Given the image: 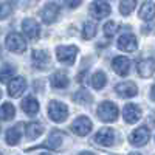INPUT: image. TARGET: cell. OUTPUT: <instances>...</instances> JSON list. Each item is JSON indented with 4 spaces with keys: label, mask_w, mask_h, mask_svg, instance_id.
Here are the masks:
<instances>
[{
    "label": "cell",
    "mask_w": 155,
    "mask_h": 155,
    "mask_svg": "<svg viewBox=\"0 0 155 155\" xmlns=\"http://www.w3.org/2000/svg\"><path fill=\"white\" fill-rule=\"evenodd\" d=\"M137 47H138V42H137V37L134 34H124L118 39V48L123 51L132 53V51L137 50Z\"/></svg>",
    "instance_id": "cell-13"
},
{
    "label": "cell",
    "mask_w": 155,
    "mask_h": 155,
    "mask_svg": "<svg viewBox=\"0 0 155 155\" xmlns=\"http://www.w3.org/2000/svg\"><path fill=\"white\" fill-rule=\"evenodd\" d=\"M16 73V68L9 65V64H5V65L0 68V82H8L9 79H12V76Z\"/></svg>",
    "instance_id": "cell-25"
},
{
    "label": "cell",
    "mask_w": 155,
    "mask_h": 155,
    "mask_svg": "<svg viewBox=\"0 0 155 155\" xmlns=\"http://www.w3.org/2000/svg\"><path fill=\"white\" fill-rule=\"evenodd\" d=\"M0 96H2V92H0Z\"/></svg>",
    "instance_id": "cell-37"
},
{
    "label": "cell",
    "mask_w": 155,
    "mask_h": 155,
    "mask_svg": "<svg viewBox=\"0 0 155 155\" xmlns=\"http://www.w3.org/2000/svg\"><path fill=\"white\" fill-rule=\"evenodd\" d=\"M150 138V132H149V129L144 127V126H141L138 129H135V130L130 134V137H129V140H130V144L140 147V146H144L147 141Z\"/></svg>",
    "instance_id": "cell-6"
},
{
    "label": "cell",
    "mask_w": 155,
    "mask_h": 155,
    "mask_svg": "<svg viewBox=\"0 0 155 155\" xmlns=\"http://www.w3.org/2000/svg\"><path fill=\"white\" fill-rule=\"evenodd\" d=\"M73 101L78 102V104H88V102L92 101V96H90L88 92H85V90H79V92H76L73 95Z\"/></svg>",
    "instance_id": "cell-28"
},
{
    "label": "cell",
    "mask_w": 155,
    "mask_h": 155,
    "mask_svg": "<svg viewBox=\"0 0 155 155\" xmlns=\"http://www.w3.org/2000/svg\"><path fill=\"white\" fill-rule=\"evenodd\" d=\"M129 155H140L138 152H132V153H129Z\"/></svg>",
    "instance_id": "cell-35"
},
{
    "label": "cell",
    "mask_w": 155,
    "mask_h": 155,
    "mask_svg": "<svg viewBox=\"0 0 155 155\" xmlns=\"http://www.w3.org/2000/svg\"><path fill=\"white\" fill-rule=\"evenodd\" d=\"M78 54V48L74 45H70V47H58L56 48V56H58V61L62 62V64H73L74 62V58Z\"/></svg>",
    "instance_id": "cell-5"
},
{
    "label": "cell",
    "mask_w": 155,
    "mask_h": 155,
    "mask_svg": "<svg viewBox=\"0 0 155 155\" xmlns=\"http://www.w3.org/2000/svg\"><path fill=\"white\" fill-rule=\"evenodd\" d=\"M25 132H27L28 140H36L37 137H41L44 134V126L41 123H28L25 126Z\"/></svg>",
    "instance_id": "cell-19"
},
{
    "label": "cell",
    "mask_w": 155,
    "mask_h": 155,
    "mask_svg": "<svg viewBox=\"0 0 155 155\" xmlns=\"http://www.w3.org/2000/svg\"><path fill=\"white\" fill-rule=\"evenodd\" d=\"M98 116H99L101 121L113 123V121H116V118H118V107H116L113 102L106 101V102H102V104H99Z\"/></svg>",
    "instance_id": "cell-1"
},
{
    "label": "cell",
    "mask_w": 155,
    "mask_h": 155,
    "mask_svg": "<svg viewBox=\"0 0 155 155\" xmlns=\"http://www.w3.org/2000/svg\"><path fill=\"white\" fill-rule=\"evenodd\" d=\"M106 82H107V78H106V74L102 71H98V73H95L92 76V85H93L95 90H101L102 87L106 85Z\"/></svg>",
    "instance_id": "cell-26"
},
{
    "label": "cell",
    "mask_w": 155,
    "mask_h": 155,
    "mask_svg": "<svg viewBox=\"0 0 155 155\" xmlns=\"http://www.w3.org/2000/svg\"><path fill=\"white\" fill-rule=\"evenodd\" d=\"M115 92L118 93L121 98H132L138 93V88L134 82H121V84H116L115 87Z\"/></svg>",
    "instance_id": "cell-15"
},
{
    "label": "cell",
    "mask_w": 155,
    "mask_h": 155,
    "mask_svg": "<svg viewBox=\"0 0 155 155\" xmlns=\"http://www.w3.org/2000/svg\"><path fill=\"white\" fill-rule=\"evenodd\" d=\"M22 30H23V33L27 34L30 39H33V41H37L39 34H41L39 23H37L34 19H25V20L22 22Z\"/></svg>",
    "instance_id": "cell-11"
},
{
    "label": "cell",
    "mask_w": 155,
    "mask_h": 155,
    "mask_svg": "<svg viewBox=\"0 0 155 155\" xmlns=\"http://www.w3.org/2000/svg\"><path fill=\"white\" fill-rule=\"evenodd\" d=\"M22 109L27 115H36L39 112V102H37L36 98L28 96V98H25L22 101Z\"/></svg>",
    "instance_id": "cell-21"
},
{
    "label": "cell",
    "mask_w": 155,
    "mask_h": 155,
    "mask_svg": "<svg viewBox=\"0 0 155 155\" xmlns=\"http://www.w3.org/2000/svg\"><path fill=\"white\" fill-rule=\"evenodd\" d=\"M79 155H95V153H92V152H82V153H79Z\"/></svg>",
    "instance_id": "cell-34"
},
{
    "label": "cell",
    "mask_w": 155,
    "mask_h": 155,
    "mask_svg": "<svg viewBox=\"0 0 155 155\" xmlns=\"http://www.w3.org/2000/svg\"><path fill=\"white\" fill-rule=\"evenodd\" d=\"M137 5V0H121L120 2V12L123 16H129L134 11Z\"/></svg>",
    "instance_id": "cell-27"
},
{
    "label": "cell",
    "mask_w": 155,
    "mask_h": 155,
    "mask_svg": "<svg viewBox=\"0 0 155 155\" xmlns=\"http://www.w3.org/2000/svg\"><path fill=\"white\" fill-rule=\"evenodd\" d=\"M140 17L143 20H152L155 17V5L152 2H144L140 8Z\"/></svg>",
    "instance_id": "cell-22"
},
{
    "label": "cell",
    "mask_w": 155,
    "mask_h": 155,
    "mask_svg": "<svg viewBox=\"0 0 155 155\" xmlns=\"http://www.w3.org/2000/svg\"><path fill=\"white\" fill-rule=\"evenodd\" d=\"M12 11V6L11 3H3L2 6H0V19H6Z\"/></svg>",
    "instance_id": "cell-31"
},
{
    "label": "cell",
    "mask_w": 155,
    "mask_h": 155,
    "mask_svg": "<svg viewBox=\"0 0 155 155\" xmlns=\"http://www.w3.org/2000/svg\"><path fill=\"white\" fill-rule=\"evenodd\" d=\"M51 85H53L54 88H65L68 85V76L65 71H56L53 76H51Z\"/></svg>",
    "instance_id": "cell-20"
},
{
    "label": "cell",
    "mask_w": 155,
    "mask_h": 155,
    "mask_svg": "<svg viewBox=\"0 0 155 155\" xmlns=\"http://www.w3.org/2000/svg\"><path fill=\"white\" fill-rule=\"evenodd\" d=\"M90 14L95 19L101 20V19H104L110 14V6H109L107 2H104V0H95L92 3V6H90Z\"/></svg>",
    "instance_id": "cell-8"
},
{
    "label": "cell",
    "mask_w": 155,
    "mask_h": 155,
    "mask_svg": "<svg viewBox=\"0 0 155 155\" xmlns=\"http://www.w3.org/2000/svg\"><path fill=\"white\" fill-rule=\"evenodd\" d=\"M96 34V27L93 22H85L82 28V37L84 39H92Z\"/></svg>",
    "instance_id": "cell-29"
},
{
    "label": "cell",
    "mask_w": 155,
    "mask_h": 155,
    "mask_svg": "<svg viewBox=\"0 0 155 155\" xmlns=\"http://www.w3.org/2000/svg\"><path fill=\"white\" fill-rule=\"evenodd\" d=\"M22 124H17L14 127H11L6 130V143L9 146H16L19 141H20V137H22Z\"/></svg>",
    "instance_id": "cell-18"
},
{
    "label": "cell",
    "mask_w": 155,
    "mask_h": 155,
    "mask_svg": "<svg viewBox=\"0 0 155 155\" xmlns=\"http://www.w3.org/2000/svg\"><path fill=\"white\" fill-rule=\"evenodd\" d=\"M116 31H118V25H116L115 22H107V23L104 25V34H106L107 37L115 36Z\"/></svg>",
    "instance_id": "cell-30"
},
{
    "label": "cell",
    "mask_w": 155,
    "mask_h": 155,
    "mask_svg": "<svg viewBox=\"0 0 155 155\" xmlns=\"http://www.w3.org/2000/svg\"><path fill=\"white\" fill-rule=\"evenodd\" d=\"M90 130H92V121L87 116H79L71 124V132L78 137H85Z\"/></svg>",
    "instance_id": "cell-4"
},
{
    "label": "cell",
    "mask_w": 155,
    "mask_h": 155,
    "mask_svg": "<svg viewBox=\"0 0 155 155\" xmlns=\"http://www.w3.org/2000/svg\"><path fill=\"white\" fill-rule=\"evenodd\" d=\"M64 2H65V5L68 8H78L81 5V0H64Z\"/></svg>",
    "instance_id": "cell-32"
},
{
    "label": "cell",
    "mask_w": 155,
    "mask_h": 155,
    "mask_svg": "<svg viewBox=\"0 0 155 155\" xmlns=\"http://www.w3.org/2000/svg\"><path fill=\"white\" fill-rule=\"evenodd\" d=\"M59 12H61L59 5L54 3V2H50V3H47V5L42 8V11H41V17H42L44 23H48V25H50V23H53V22L58 19Z\"/></svg>",
    "instance_id": "cell-7"
},
{
    "label": "cell",
    "mask_w": 155,
    "mask_h": 155,
    "mask_svg": "<svg viewBox=\"0 0 155 155\" xmlns=\"http://www.w3.org/2000/svg\"><path fill=\"white\" fill-rule=\"evenodd\" d=\"M0 155H2V153H0Z\"/></svg>",
    "instance_id": "cell-38"
},
{
    "label": "cell",
    "mask_w": 155,
    "mask_h": 155,
    "mask_svg": "<svg viewBox=\"0 0 155 155\" xmlns=\"http://www.w3.org/2000/svg\"><path fill=\"white\" fill-rule=\"evenodd\" d=\"M31 59H33L34 67L39 68V70H45V68H48V65H50V56L47 54V51L34 50L33 54H31Z\"/></svg>",
    "instance_id": "cell-12"
},
{
    "label": "cell",
    "mask_w": 155,
    "mask_h": 155,
    "mask_svg": "<svg viewBox=\"0 0 155 155\" xmlns=\"http://www.w3.org/2000/svg\"><path fill=\"white\" fill-rule=\"evenodd\" d=\"M95 143L101 144V146H112L115 143V132L113 129H101V130L95 135L93 138Z\"/></svg>",
    "instance_id": "cell-10"
},
{
    "label": "cell",
    "mask_w": 155,
    "mask_h": 155,
    "mask_svg": "<svg viewBox=\"0 0 155 155\" xmlns=\"http://www.w3.org/2000/svg\"><path fill=\"white\" fill-rule=\"evenodd\" d=\"M48 116L54 123H62L67 120L68 116V109L65 104L62 102H58V101H51L50 106H48Z\"/></svg>",
    "instance_id": "cell-2"
},
{
    "label": "cell",
    "mask_w": 155,
    "mask_h": 155,
    "mask_svg": "<svg viewBox=\"0 0 155 155\" xmlns=\"http://www.w3.org/2000/svg\"><path fill=\"white\" fill-rule=\"evenodd\" d=\"M6 48L12 53H23L27 50V42L19 33H9L6 36Z\"/></svg>",
    "instance_id": "cell-3"
},
{
    "label": "cell",
    "mask_w": 155,
    "mask_h": 155,
    "mask_svg": "<svg viewBox=\"0 0 155 155\" xmlns=\"http://www.w3.org/2000/svg\"><path fill=\"white\" fill-rule=\"evenodd\" d=\"M62 138H64L62 132H58V130L51 132V135L48 137V141H47L45 146L50 147V149H59L61 144H62Z\"/></svg>",
    "instance_id": "cell-24"
},
{
    "label": "cell",
    "mask_w": 155,
    "mask_h": 155,
    "mask_svg": "<svg viewBox=\"0 0 155 155\" xmlns=\"http://www.w3.org/2000/svg\"><path fill=\"white\" fill-rule=\"evenodd\" d=\"M41 155H50V153H41Z\"/></svg>",
    "instance_id": "cell-36"
},
{
    "label": "cell",
    "mask_w": 155,
    "mask_h": 155,
    "mask_svg": "<svg viewBox=\"0 0 155 155\" xmlns=\"http://www.w3.org/2000/svg\"><path fill=\"white\" fill-rule=\"evenodd\" d=\"M14 115H16L14 106H12L11 102H3L2 107H0V118L5 120V121H9V120L14 118Z\"/></svg>",
    "instance_id": "cell-23"
},
{
    "label": "cell",
    "mask_w": 155,
    "mask_h": 155,
    "mask_svg": "<svg viewBox=\"0 0 155 155\" xmlns=\"http://www.w3.org/2000/svg\"><path fill=\"white\" fill-rule=\"evenodd\" d=\"M150 98L155 101V84L152 85V88H150Z\"/></svg>",
    "instance_id": "cell-33"
},
{
    "label": "cell",
    "mask_w": 155,
    "mask_h": 155,
    "mask_svg": "<svg viewBox=\"0 0 155 155\" xmlns=\"http://www.w3.org/2000/svg\"><path fill=\"white\" fill-rule=\"evenodd\" d=\"M137 70H138V74L141 78H150L155 73V59L149 58L144 61H140Z\"/></svg>",
    "instance_id": "cell-17"
},
{
    "label": "cell",
    "mask_w": 155,
    "mask_h": 155,
    "mask_svg": "<svg viewBox=\"0 0 155 155\" xmlns=\"http://www.w3.org/2000/svg\"><path fill=\"white\" fill-rule=\"evenodd\" d=\"M112 67H113L115 73H118L120 76H127L129 71H130V61L124 56H118L113 59Z\"/></svg>",
    "instance_id": "cell-14"
},
{
    "label": "cell",
    "mask_w": 155,
    "mask_h": 155,
    "mask_svg": "<svg viewBox=\"0 0 155 155\" xmlns=\"http://www.w3.org/2000/svg\"><path fill=\"white\" fill-rule=\"evenodd\" d=\"M123 116H124V120L126 123L129 124H135L140 118H141V110L137 104H127L123 110Z\"/></svg>",
    "instance_id": "cell-16"
},
{
    "label": "cell",
    "mask_w": 155,
    "mask_h": 155,
    "mask_svg": "<svg viewBox=\"0 0 155 155\" xmlns=\"http://www.w3.org/2000/svg\"><path fill=\"white\" fill-rule=\"evenodd\" d=\"M25 88H27V81H25L22 76L12 78V79L9 81V84H8V93L12 98H19L25 92Z\"/></svg>",
    "instance_id": "cell-9"
}]
</instances>
